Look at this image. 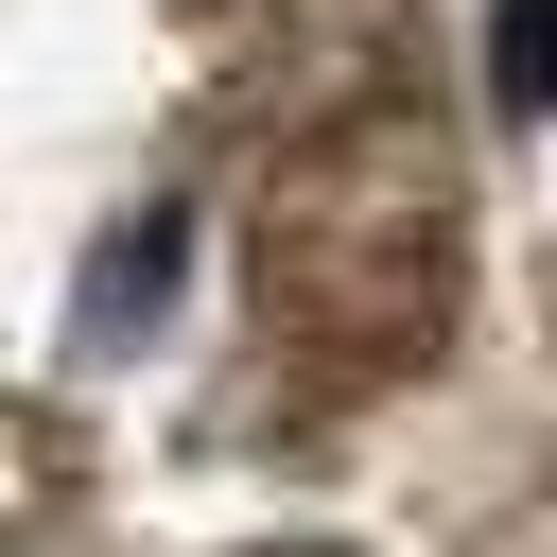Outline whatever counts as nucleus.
Listing matches in <instances>:
<instances>
[{
	"label": "nucleus",
	"mask_w": 557,
	"mask_h": 557,
	"mask_svg": "<svg viewBox=\"0 0 557 557\" xmlns=\"http://www.w3.org/2000/svg\"><path fill=\"white\" fill-rule=\"evenodd\" d=\"M296 557H313V540H296Z\"/></svg>",
	"instance_id": "nucleus-1"
}]
</instances>
